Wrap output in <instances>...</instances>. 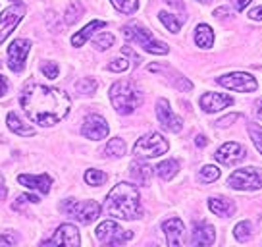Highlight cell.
<instances>
[{"label": "cell", "mask_w": 262, "mask_h": 247, "mask_svg": "<svg viewBox=\"0 0 262 247\" xmlns=\"http://www.w3.org/2000/svg\"><path fill=\"white\" fill-rule=\"evenodd\" d=\"M21 107L31 122L49 128V126L62 122L68 116L72 108V100L64 91L56 87L29 83L21 95Z\"/></svg>", "instance_id": "cell-1"}, {"label": "cell", "mask_w": 262, "mask_h": 247, "mask_svg": "<svg viewBox=\"0 0 262 247\" xmlns=\"http://www.w3.org/2000/svg\"><path fill=\"white\" fill-rule=\"evenodd\" d=\"M106 213L122 220H135L143 214L139 190L131 183H118L106 197Z\"/></svg>", "instance_id": "cell-2"}, {"label": "cell", "mask_w": 262, "mask_h": 247, "mask_svg": "<svg viewBox=\"0 0 262 247\" xmlns=\"http://www.w3.org/2000/svg\"><path fill=\"white\" fill-rule=\"evenodd\" d=\"M110 100H112V107L116 108V112L125 116L131 114L139 107L141 100H143V93L137 89V85L133 81L122 79L110 87Z\"/></svg>", "instance_id": "cell-3"}, {"label": "cell", "mask_w": 262, "mask_h": 247, "mask_svg": "<svg viewBox=\"0 0 262 247\" xmlns=\"http://www.w3.org/2000/svg\"><path fill=\"white\" fill-rule=\"evenodd\" d=\"M123 35H125V39L137 43L139 47H143L150 54H168L170 52V47L166 43L156 41L155 37L150 35V31H147L143 25L135 24V22L123 27Z\"/></svg>", "instance_id": "cell-4"}, {"label": "cell", "mask_w": 262, "mask_h": 247, "mask_svg": "<svg viewBox=\"0 0 262 247\" xmlns=\"http://www.w3.org/2000/svg\"><path fill=\"white\" fill-rule=\"evenodd\" d=\"M60 211L66 213L68 216L75 218L81 224L95 222L100 216V205L97 201H75V199H66L60 205Z\"/></svg>", "instance_id": "cell-5"}, {"label": "cell", "mask_w": 262, "mask_h": 247, "mask_svg": "<svg viewBox=\"0 0 262 247\" xmlns=\"http://www.w3.org/2000/svg\"><path fill=\"white\" fill-rule=\"evenodd\" d=\"M168 149H170V143L160 133H147L135 143L133 155L137 158H156L168 153Z\"/></svg>", "instance_id": "cell-6"}, {"label": "cell", "mask_w": 262, "mask_h": 247, "mask_svg": "<svg viewBox=\"0 0 262 247\" xmlns=\"http://www.w3.org/2000/svg\"><path fill=\"white\" fill-rule=\"evenodd\" d=\"M95 236L100 243H106V245H122L125 241H129L133 238V232L123 230L120 224H116L114 220H106V222L98 224Z\"/></svg>", "instance_id": "cell-7"}, {"label": "cell", "mask_w": 262, "mask_h": 247, "mask_svg": "<svg viewBox=\"0 0 262 247\" xmlns=\"http://www.w3.org/2000/svg\"><path fill=\"white\" fill-rule=\"evenodd\" d=\"M228 186L231 190L254 191L262 188V178L256 168H239L228 178Z\"/></svg>", "instance_id": "cell-8"}, {"label": "cell", "mask_w": 262, "mask_h": 247, "mask_svg": "<svg viewBox=\"0 0 262 247\" xmlns=\"http://www.w3.org/2000/svg\"><path fill=\"white\" fill-rule=\"evenodd\" d=\"M216 81L226 89L239 91V93H251V91H256V87H258L256 79L251 74H245V72H233V74L222 75Z\"/></svg>", "instance_id": "cell-9"}, {"label": "cell", "mask_w": 262, "mask_h": 247, "mask_svg": "<svg viewBox=\"0 0 262 247\" xmlns=\"http://www.w3.org/2000/svg\"><path fill=\"white\" fill-rule=\"evenodd\" d=\"M31 50V41L29 39H16L14 43H10L8 47V68L12 72H24L25 68V58Z\"/></svg>", "instance_id": "cell-10"}, {"label": "cell", "mask_w": 262, "mask_h": 247, "mask_svg": "<svg viewBox=\"0 0 262 247\" xmlns=\"http://www.w3.org/2000/svg\"><path fill=\"white\" fill-rule=\"evenodd\" d=\"M24 16H25L24 4L10 6V8H6L2 12V16H0V45L8 39L10 33L16 29V25L24 19Z\"/></svg>", "instance_id": "cell-11"}, {"label": "cell", "mask_w": 262, "mask_h": 247, "mask_svg": "<svg viewBox=\"0 0 262 247\" xmlns=\"http://www.w3.org/2000/svg\"><path fill=\"white\" fill-rule=\"evenodd\" d=\"M156 118H158V122H160V126L166 132L178 133L183 128V120L180 116L173 114L172 108H170V102L166 99H158V102H156Z\"/></svg>", "instance_id": "cell-12"}, {"label": "cell", "mask_w": 262, "mask_h": 247, "mask_svg": "<svg viewBox=\"0 0 262 247\" xmlns=\"http://www.w3.org/2000/svg\"><path fill=\"white\" fill-rule=\"evenodd\" d=\"M108 132H110V128H108L106 120L98 114H89L81 126V133L87 139H93V141L104 139L108 135Z\"/></svg>", "instance_id": "cell-13"}, {"label": "cell", "mask_w": 262, "mask_h": 247, "mask_svg": "<svg viewBox=\"0 0 262 247\" xmlns=\"http://www.w3.org/2000/svg\"><path fill=\"white\" fill-rule=\"evenodd\" d=\"M45 245H70V247L81 245L79 230L75 228L74 224H62L56 230V234L49 241H45Z\"/></svg>", "instance_id": "cell-14"}, {"label": "cell", "mask_w": 262, "mask_h": 247, "mask_svg": "<svg viewBox=\"0 0 262 247\" xmlns=\"http://www.w3.org/2000/svg\"><path fill=\"white\" fill-rule=\"evenodd\" d=\"M216 160L224 166H233L237 164L239 160H243L245 158V147L243 145H239V143H226V145H222L218 151H216Z\"/></svg>", "instance_id": "cell-15"}, {"label": "cell", "mask_w": 262, "mask_h": 247, "mask_svg": "<svg viewBox=\"0 0 262 247\" xmlns=\"http://www.w3.org/2000/svg\"><path fill=\"white\" fill-rule=\"evenodd\" d=\"M233 102H235L233 97H229L226 93H205V95L201 97V108H203L205 112H208V114L231 107Z\"/></svg>", "instance_id": "cell-16"}, {"label": "cell", "mask_w": 262, "mask_h": 247, "mask_svg": "<svg viewBox=\"0 0 262 247\" xmlns=\"http://www.w3.org/2000/svg\"><path fill=\"white\" fill-rule=\"evenodd\" d=\"M162 230L166 234V241L170 247H180L185 243V226L180 218H170L162 224Z\"/></svg>", "instance_id": "cell-17"}, {"label": "cell", "mask_w": 262, "mask_h": 247, "mask_svg": "<svg viewBox=\"0 0 262 247\" xmlns=\"http://www.w3.org/2000/svg\"><path fill=\"white\" fill-rule=\"evenodd\" d=\"M17 181L25 186V188H29V190H35L39 191V193H49L50 191V186H52V178H50L49 174H41V176H31V174H19L17 176Z\"/></svg>", "instance_id": "cell-18"}, {"label": "cell", "mask_w": 262, "mask_h": 247, "mask_svg": "<svg viewBox=\"0 0 262 247\" xmlns=\"http://www.w3.org/2000/svg\"><path fill=\"white\" fill-rule=\"evenodd\" d=\"M148 70H150V72H162V74H166V75H168V81L172 83L176 89H180V91H191V89H193V83L189 81L187 77H183V75H181L180 72L172 70L170 66L150 64V66H148Z\"/></svg>", "instance_id": "cell-19"}, {"label": "cell", "mask_w": 262, "mask_h": 247, "mask_svg": "<svg viewBox=\"0 0 262 247\" xmlns=\"http://www.w3.org/2000/svg\"><path fill=\"white\" fill-rule=\"evenodd\" d=\"M216 239V232L208 222H196L193 228V236H191V243L193 245H212Z\"/></svg>", "instance_id": "cell-20"}, {"label": "cell", "mask_w": 262, "mask_h": 247, "mask_svg": "<svg viewBox=\"0 0 262 247\" xmlns=\"http://www.w3.org/2000/svg\"><path fill=\"white\" fill-rule=\"evenodd\" d=\"M104 25L106 24H104V22H100V19H93L91 24H87L85 27H83L81 31H77V33L72 37V45H74V47H83V45H85V43L89 41L91 37L95 35V31L102 29Z\"/></svg>", "instance_id": "cell-21"}, {"label": "cell", "mask_w": 262, "mask_h": 247, "mask_svg": "<svg viewBox=\"0 0 262 247\" xmlns=\"http://www.w3.org/2000/svg\"><path fill=\"white\" fill-rule=\"evenodd\" d=\"M208 209H210L214 214L228 218V216H231V214H233V211H235V205H233V201H231V199H228V197H210V199H208Z\"/></svg>", "instance_id": "cell-22"}, {"label": "cell", "mask_w": 262, "mask_h": 247, "mask_svg": "<svg viewBox=\"0 0 262 247\" xmlns=\"http://www.w3.org/2000/svg\"><path fill=\"white\" fill-rule=\"evenodd\" d=\"M195 43H196V47H201V49H210V47H212L214 33H212V29H210V25H206V24L196 25Z\"/></svg>", "instance_id": "cell-23"}, {"label": "cell", "mask_w": 262, "mask_h": 247, "mask_svg": "<svg viewBox=\"0 0 262 247\" xmlns=\"http://www.w3.org/2000/svg\"><path fill=\"white\" fill-rule=\"evenodd\" d=\"M6 122H8L10 132L17 133V135H24V137H33V135H35V130L29 128L27 123L21 122V120L17 118V114H14V112H10V114L6 116Z\"/></svg>", "instance_id": "cell-24"}, {"label": "cell", "mask_w": 262, "mask_h": 247, "mask_svg": "<svg viewBox=\"0 0 262 247\" xmlns=\"http://www.w3.org/2000/svg\"><path fill=\"white\" fill-rule=\"evenodd\" d=\"M129 174L137 183H148L150 176H152V168L148 164H145V162H139V160H137V162H133V164L129 166Z\"/></svg>", "instance_id": "cell-25"}, {"label": "cell", "mask_w": 262, "mask_h": 247, "mask_svg": "<svg viewBox=\"0 0 262 247\" xmlns=\"http://www.w3.org/2000/svg\"><path fill=\"white\" fill-rule=\"evenodd\" d=\"M180 172V162L173 160V158H168L160 164L156 166V174L162 178V180H172L176 174Z\"/></svg>", "instance_id": "cell-26"}, {"label": "cell", "mask_w": 262, "mask_h": 247, "mask_svg": "<svg viewBox=\"0 0 262 247\" xmlns=\"http://www.w3.org/2000/svg\"><path fill=\"white\" fill-rule=\"evenodd\" d=\"M104 153H106V157H114V158L123 157V155H125V141H123L122 137L110 139L106 149H104Z\"/></svg>", "instance_id": "cell-27"}, {"label": "cell", "mask_w": 262, "mask_h": 247, "mask_svg": "<svg viewBox=\"0 0 262 247\" xmlns=\"http://www.w3.org/2000/svg\"><path fill=\"white\" fill-rule=\"evenodd\" d=\"M112 2V6H114L118 12H122V14H135L137 8H139V0H110Z\"/></svg>", "instance_id": "cell-28"}, {"label": "cell", "mask_w": 262, "mask_h": 247, "mask_svg": "<svg viewBox=\"0 0 262 247\" xmlns=\"http://www.w3.org/2000/svg\"><path fill=\"white\" fill-rule=\"evenodd\" d=\"M158 17H160V22L166 25V29H168L170 33H178V31L181 29V19H178V17L172 16V14H168V12H160Z\"/></svg>", "instance_id": "cell-29"}, {"label": "cell", "mask_w": 262, "mask_h": 247, "mask_svg": "<svg viewBox=\"0 0 262 247\" xmlns=\"http://www.w3.org/2000/svg\"><path fill=\"white\" fill-rule=\"evenodd\" d=\"M222 170L220 168H216V166H203L201 168V172H199V180L205 181V183H212V181H216L218 178H220Z\"/></svg>", "instance_id": "cell-30"}, {"label": "cell", "mask_w": 262, "mask_h": 247, "mask_svg": "<svg viewBox=\"0 0 262 247\" xmlns=\"http://www.w3.org/2000/svg\"><path fill=\"white\" fill-rule=\"evenodd\" d=\"M233 234H235L237 241H247V239H251V236H253V226H251L249 220H243V222H239L235 226Z\"/></svg>", "instance_id": "cell-31"}, {"label": "cell", "mask_w": 262, "mask_h": 247, "mask_svg": "<svg viewBox=\"0 0 262 247\" xmlns=\"http://www.w3.org/2000/svg\"><path fill=\"white\" fill-rule=\"evenodd\" d=\"M81 14H83V6L81 4H79V2H72V4H70V6H68V8H66V24H75V22H77V19H79V17H81Z\"/></svg>", "instance_id": "cell-32"}, {"label": "cell", "mask_w": 262, "mask_h": 247, "mask_svg": "<svg viewBox=\"0 0 262 247\" xmlns=\"http://www.w3.org/2000/svg\"><path fill=\"white\" fill-rule=\"evenodd\" d=\"M75 91L79 95H93L97 91V81L91 79V77H83V79H79V81L75 83Z\"/></svg>", "instance_id": "cell-33"}, {"label": "cell", "mask_w": 262, "mask_h": 247, "mask_svg": "<svg viewBox=\"0 0 262 247\" xmlns=\"http://www.w3.org/2000/svg\"><path fill=\"white\" fill-rule=\"evenodd\" d=\"M93 45H95V49L97 50H106L110 49L112 45H114V35L112 33H98L95 39H93Z\"/></svg>", "instance_id": "cell-34"}, {"label": "cell", "mask_w": 262, "mask_h": 247, "mask_svg": "<svg viewBox=\"0 0 262 247\" xmlns=\"http://www.w3.org/2000/svg\"><path fill=\"white\" fill-rule=\"evenodd\" d=\"M108 180V176L102 170H95V168H91L85 172V181L89 183V186H102L104 181Z\"/></svg>", "instance_id": "cell-35"}, {"label": "cell", "mask_w": 262, "mask_h": 247, "mask_svg": "<svg viewBox=\"0 0 262 247\" xmlns=\"http://www.w3.org/2000/svg\"><path fill=\"white\" fill-rule=\"evenodd\" d=\"M249 133H251V139H253L254 147L258 149V153L262 155V126L260 123H249Z\"/></svg>", "instance_id": "cell-36"}, {"label": "cell", "mask_w": 262, "mask_h": 247, "mask_svg": "<svg viewBox=\"0 0 262 247\" xmlns=\"http://www.w3.org/2000/svg\"><path fill=\"white\" fill-rule=\"evenodd\" d=\"M129 68V62L125 60V58H116V60H112L110 64H108V70L110 72H125Z\"/></svg>", "instance_id": "cell-37"}, {"label": "cell", "mask_w": 262, "mask_h": 247, "mask_svg": "<svg viewBox=\"0 0 262 247\" xmlns=\"http://www.w3.org/2000/svg\"><path fill=\"white\" fill-rule=\"evenodd\" d=\"M42 74H45V77H49V79H56L58 77V66L54 64V62H45L41 66Z\"/></svg>", "instance_id": "cell-38"}, {"label": "cell", "mask_w": 262, "mask_h": 247, "mask_svg": "<svg viewBox=\"0 0 262 247\" xmlns=\"http://www.w3.org/2000/svg\"><path fill=\"white\" fill-rule=\"evenodd\" d=\"M17 203L14 207H21V205H25V203H39V201H41V199L37 197V195H19V197L16 199Z\"/></svg>", "instance_id": "cell-39"}, {"label": "cell", "mask_w": 262, "mask_h": 247, "mask_svg": "<svg viewBox=\"0 0 262 247\" xmlns=\"http://www.w3.org/2000/svg\"><path fill=\"white\" fill-rule=\"evenodd\" d=\"M17 236L16 234H2L0 236V245H16Z\"/></svg>", "instance_id": "cell-40"}, {"label": "cell", "mask_w": 262, "mask_h": 247, "mask_svg": "<svg viewBox=\"0 0 262 247\" xmlns=\"http://www.w3.org/2000/svg\"><path fill=\"white\" fill-rule=\"evenodd\" d=\"M237 120H239V114H229V116H226V118L218 120L216 126H220V128H228V126H231V122H237Z\"/></svg>", "instance_id": "cell-41"}, {"label": "cell", "mask_w": 262, "mask_h": 247, "mask_svg": "<svg viewBox=\"0 0 262 247\" xmlns=\"http://www.w3.org/2000/svg\"><path fill=\"white\" fill-rule=\"evenodd\" d=\"M249 17L254 19V22H260L262 19V6H256V8L251 10V12H249Z\"/></svg>", "instance_id": "cell-42"}, {"label": "cell", "mask_w": 262, "mask_h": 247, "mask_svg": "<svg viewBox=\"0 0 262 247\" xmlns=\"http://www.w3.org/2000/svg\"><path fill=\"white\" fill-rule=\"evenodd\" d=\"M231 2H233V6H235V10H237V12H243L251 0H231Z\"/></svg>", "instance_id": "cell-43"}, {"label": "cell", "mask_w": 262, "mask_h": 247, "mask_svg": "<svg viewBox=\"0 0 262 247\" xmlns=\"http://www.w3.org/2000/svg\"><path fill=\"white\" fill-rule=\"evenodd\" d=\"M6 91H8V79L4 75H0V97H4Z\"/></svg>", "instance_id": "cell-44"}, {"label": "cell", "mask_w": 262, "mask_h": 247, "mask_svg": "<svg viewBox=\"0 0 262 247\" xmlns=\"http://www.w3.org/2000/svg\"><path fill=\"white\" fill-rule=\"evenodd\" d=\"M229 16V10L228 8H218V10H214V17H218V19H226V17Z\"/></svg>", "instance_id": "cell-45"}, {"label": "cell", "mask_w": 262, "mask_h": 247, "mask_svg": "<svg viewBox=\"0 0 262 247\" xmlns=\"http://www.w3.org/2000/svg\"><path fill=\"white\" fill-rule=\"evenodd\" d=\"M123 54H127V56H131V60H135V64H139L141 62V58L133 52V50L129 49V47H123Z\"/></svg>", "instance_id": "cell-46"}, {"label": "cell", "mask_w": 262, "mask_h": 247, "mask_svg": "<svg viewBox=\"0 0 262 247\" xmlns=\"http://www.w3.org/2000/svg\"><path fill=\"white\" fill-rule=\"evenodd\" d=\"M254 116H256L258 120H262V99H258L254 102Z\"/></svg>", "instance_id": "cell-47"}, {"label": "cell", "mask_w": 262, "mask_h": 247, "mask_svg": "<svg viewBox=\"0 0 262 247\" xmlns=\"http://www.w3.org/2000/svg\"><path fill=\"white\" fill-rule=\"evenodd\" d=\"M195 145H196V147L203 149V147H206V145H208V139H206L205 135H196V137H195Z\"/></svg>", "instance_id": "cell-48"}, {"label": "cell", "mask_w": 262, "mask_h": 247, "mask_svg": "<svg viewBox=\"0 0 262 247\" xmlns=\"http://www.w3.org/2000/svg\"><path fill=\"white\" fill-rule=\"evenodd\" d=\"M4 197H6V188H4L2 183H0V201H2Z\"/></svg>", "instance_id": "cell-49"}, {"label": "cell", "mask_w": 262, "mask_h": 247, "mask_svg": "<svg viewBox=\"0 0 262 247\" xmlns=\"http://www.w3.org/2000/svg\"><path fill=\"white\" fill-rule=\"evenodd\" d=\"M196 2H203V4H208V2H210V0H196Z\"/></svg>", "instance_id": "cell-50"}]
</instances>
